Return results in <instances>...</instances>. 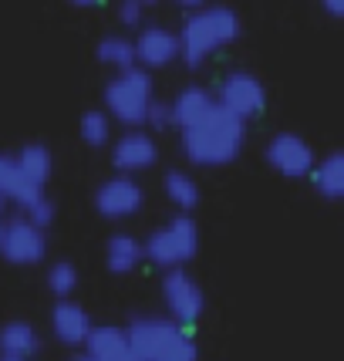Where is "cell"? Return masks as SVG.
I'll return each mask as SVG.
<instances>
[{"label":"cell","instance_id":"5bb4252c","mask_svg":"<svg viewBox=\"0 0 344 361\" xmlns=\"http://www.w3.org/2000/svg\"><path fill=\"white\" fill-rule=\"evenodd\" d=\"M51 328L58 334V341L64 345H85V338H88V331H92V317L85 307H78L75 300L61 298V304L54 307V314H51Z\"/></svg>","mask_w":344,"mask_h":361},{"label":"cell","instance_id":"836d02e7","mask_svg":"<svg viewBox=\"0 0 344 361\" xmlns=\"http://www.w3.org/2000/svg\"><path fill=\"white\" fill-rule=\"evenodd\" d=\"M71 361H94L92 355H78V358H71Z\"/></svg>","mask_w":344,"mask_h":361},{"label":"cell","instance_id":"cb8c5ba5","mask_svg":"<svg viewBox=\"0 0 344 361\" xmlns=\"http://www.w3.org/2000/svg\"><path fill=\"white\" fill-rule=\"evenodd\" d=\"M156 361H196V341L189 338V331H179Z\"/></svg>","mask_w":344,"mask_h":361},{"label":"cell","instance_id":"6da1fadb","mask_svg":"<svg viewBox=\"0 0 344 361\" xmlns=\"http://www.w3.org/2000/svg\"><path fill=\"white\" fill-rule=\"evenodd\" d=\"M243 139H247L243 118H236L226 109L213 105L206 118L183 128V156L192 166H206V169L209 166H226V162H233L240 156Z\"/></svg>","mask_w":344,"mask_h":361},{"label":"cell","instance_id":"7c38bea8","mask_svg":"<svg viewBox=\"0 0 344 361\" xmlns=\"http://www.w3.org/2000/svg\"><path fill=\"white\" fill-rule=\"evenodd\" d=\"M135 47V64L139 68H166L179 58V37L169 27H142V34L132 41Z\"/></svg>","mask_w":344,"mask_h":361},{"label":"cell","instance_id":"8992f818","mask_svg":"<svg viewBox=\"0 0 344 361\" xmlns=\"http://www.w3.org/2000/svg\"><path fill=\"white\" fill-rule=\"evenodd\" d=\"M0 253L17 264V267H31L41 264L47 253V236L41 226H34L24 213L14 220H4V240H0Z\"/></svg>","mask_w":344,"mask_h":361},{"label":"cell","instance_id":"5b68a950","mask_svg":"<svg viewBox=\"0 0 344 361\" xmlns=\"http://www.w3.org/2000/svg\"><path fill=\"white\" fill-rule=\"evenodd\" d=\"M162 300H166L169 321H176L179 328H186V331L203 317V307H206L203 287L192 281L183 267L166 274V281H162Z\"/></svg>","mask_w":344,"mask_h":361},{"label":"cell","instance_id":"d6986e66","mask_svg":"<svg viewBox=\"0 0 344 361\" xmlns=\"http://www.w3.org/2000/svg\"><path fill=\"white\" fill-rule=\"evenodd\" d=\"M14 166L27 176L31 183H37V186H44L47 179H51V152H47V145H37V142H34V145H24L14 156Z\"/></svg>","mask_w":344,"mask_h":361},{"label":"cell","instance_id":"d6a6232c","mask_svg":"<svg viewBox=\"0 0 344 361\" xmlns=\"http://www.w3.org/2000/svg\"><path fill=\"white\" fill-rule=\"evenodd\" d=\"M4 209H7V196L0 192V216H4Z\"/></svg>","mask_w":344,"mask_h":361},{"label":"cell","instance_id":"603a6c76","mask_svg":"<svg viewBox=\"0 0 344 361\" xmlns=\"http://www.w3.org/2000/svg\"><path fill=\"white\" fill-rule=\"evenodd\" d=\"M75 287H78V270H75V264L58 260V264L47 267V290H51V294L68 298V294H75Z\"/></svg>","mask_w":344,"mask_h":361},{"label":"cell","instance_id":"30bf717a","mask_svg":"<svg viewBox=\"0 0 344 361\" xmlns=\"http://www.w3.org/2000/svg\"><path fill=\"white\" fill-rule=\"evenodd\" d=\"M266 162L287 179H300L314 169V149L294 132H281L266 142Z\"/></svg>","mask_w":344,"mask_h":361},{"label":"cell","instance_id":"8fae6325","mask_svg":"<svg viewBox=\"0 0 344 361\" xmlns=\"http://www.w3.org/2000/svg\"><path fill=\"white\" fill-rule=\"evenodd\" d=\"M156 159H159V145L149 132H135L132 128L111 145V162H115V169L122 176L142 173V169L156 166Z\"/></svg>","mask_w":344,"mask_h":361},{"label":"cell","instance_id":"4dcf8cb0","mask_svg":"<svg viewBox=\"0 0 344 361\" xmlns=\"http://www.w3.org/2000/svg\"><path fill=\"white\" fill-rule=\"evenodd\" d=\"M75 7H94V4H102V0H71Z\"/></svg>","mask_w":344,"mask_h":361},{"label":"cell","instance_id":"484cf974","mask_svg":"<svg viewBox=\"0 0 344 361\" xmlns=\"http://www.w3.org/2000/svg\"><path fill=\"white\" fill-rule=\"evenodd\" d=\"M145 122L156 128V132H162V128L172 126V111H169V102H149V111H145Z\"/></svg>","mask_w":344,"mask_h":361},{"label":"cell","instance_id":"7402d4cb","mask_svg":"<svg viewBox=\"0 0 344 361\" xmlns=\"http://www.w3.org/2000/svg\"><path fill=\"white\" fill-rule=\"evenodd\" d=\"M81 139L88 142V145H94V149H102L111 139V118L102 109L85 111L81 115Z\"/></svg>","mask_w":344,"mask_h":361},{"label":"cell","instance_id":"4fadbf2b","mask_svg":"<svg viewBox=\"0 0 344 361\" xmlns=\"http://www.w3.org/2000/svg\"><path fill=\"white\" fill-rule=\"evenodd\" d=\"M85 345L94 361H139L125 341V328H115V324H98V328L92 324Z\"/></svg>","mask_w":344,"mask_h":361},{"label":"cell","instance_id":"ac0fdd59","mask_svg":"<svg viewBox=\"0 0 344 361\" xmlns=\"http://www.w3.org/2000/svg\"><path fill=\"white\" fill-rule=\"evenodd\" d=\"M37 348H41V338H37V331H34L27 321H11V324L0 328V351H4V355L31 358Z\"/></svg>","mask_w":344,"mask_h":361},{"label":"cell","instance_id":"e0dca14e","mask_svg":"<svg viewBox=\"0 0 344 361\" xmlns=\"http://www.w3.org/2000/svg\"><path fill=\"white\" fill-rule=\"evenodd\" d=\"M142 257H145L142 243L128 233H115L105 247V264H109L111 274H132L142 264Z\"/></svg>","mask_w":344,"mask_h":361},{"label":"cell","instance_id":"f1b7e54d","mask_svg":"<svg viewBox=\"0 0 344 361\" xmlns=\"http://www.w3.org/2000/svg\"><path fill=\"white\" fill-rule=\"evenodd\" d=\"M11 166H14V156H4L0 152V183H4V176L11 173Z\"/></svg>","mask_w":344,"mask_h":361},{"label":"cell","instance_id":"52a82bcc","mask_svg":"<svg viewBox=\"0 0 344 361\" xmlns=\"http://www.w3.org/2000/svg\"><path fill=\"white\" fill-rule=\"evenodd\" d=\"M216 105L247 122L266 109V92L260 78H253L250 71H230L216 92Z\"/></svg>","mask_w":344,"mask_h":361},{"label":"cell","instance_id":"d4e9b609","mask_svg":"<svg viewBox=\"0 0 344 361\" xmlns=\"http://www.w3.org/2000/svg\"><path fill=\"white\" fill-rule=\"evenodd\" d=\"M24 216H27L34 226L47 230V226H51V220H54V203H51L47 196H41V200H34V203L24 209Z\"/></svg>","mask_w":344,"mask_h":361},{"label":"cell","instance_id":"d590c367","mask_svg":"<svg viewBox=\"0 0 344 361\" xmlns=\"http://www.w3.org/2000/svg\"><path fill=\"white\" fill-rule=\"evenodd\" d=\"M139 4H142V7H145V4H156V0H139Z\"/></svg>","mask_w":344,"mask_h":361},{"label":"cell","instance_id":"ba28073f","mask_svg":"<svg viewBox=\"0 0 344 361\" xmlns=\"http://www.w3.org/2000/svg\"><path fill=\"white\" fill-rule=\"evenodd\" d=\"M179 331H186V328H179V324L169 321V317L142 314V317H132V321H128L125 341L139 361H156L159 355H162V348L169 345Z\"/></svg>","mask_w":344,"mask_h":361},{"label":"cell","instance_id":"44dd1931","mask_svg":"<svg viewBox=\"0 0 344 361\" xmlns=\"http://www.w3.org/2000/svg\"><path fill=\"white\" fill-rule=\"evenodd\" d=\"M98 61L115 68V71H125L135 64V47L128 37L122 34H111V37H102V44H98Z\"/></svg>","mask_w":344,"mask_h":361},{"label":"cell","instance_id":"277c9868","mask_svg":"<svg viewBox=\"0 0 344 361\" xmlns=\"http://www.w3.org/2000/svg\"><path fill=\"white\" fill-rule=\"evenodd\" d=\"M196 247H199V230H196V223L189 220L186 213H179V216H172L162 230H156L142 243V253L156 267L176 270L196 257Z\"/></svg>","mask_w":344,"mask_h":361},{"label":"cell","instance_id":"9c48e42d","mask_svg":"<svg viewBox=\"0 0 344 361\" xmlns=\"http://www.w3.org/2000/svg\"><path fill=\"white\" fill-rule=\"evenodd\" d=\"M142 203H145V192H142V186L132 176H115L109 183H102L98 192H94L98 213L109 216V220H128V216H135L142 209Z\"/></svg>","mask_w":344,"mask_h":361},{"label":"cell","instance_id":"e575fe53","mask_svg":"<svg viewBox=\"0 0 344 361\" xmlns=\"http://www.w3.org/2000/svg\"><path fill=\"white\" fill-rule=\"evenodd\" d=\"M0 240H4V216H0Z\"/></svg>","mask_w":344,"mask_h":361},{"label":"cell","instance_id":"4316f807","mask_svg":"<svg viewBox=\"0 0 344 361\" xmlns=\"http://www.w3.org/2000/svg\"><path fill=\"white\" fill-rule=\"evenodd\" d=\"M118 20H122L125 27H139L142 24V4L139 0H122V7H118Z\"/></svg>","mask_w":344,"mask_h":361},{"label":"cell","instance_id":"2e32d148","mask_svg":"<svg viewBox=\"0 0 344 361\" xmlns=\"http://www.w3.org/2000/svg\"><path fill=\"white\" fill-rule=\"evenodd\" d=\"M307 176H311L314 189H317L324 200H341L344 196V156L341 152L324 156Z\"/></svg>","mask_w":344,"mask_h":361},{"label":"cell","instance_id":"1f68e13d","mask_svg":"<svg viewBox=\"0 0 344 361\" xmlns=\"http://www.w3.org/2000/svg\"><path fill=\"white\" fill-rule=\"evenodd\" d=\"M0 361H27V358H20V355H4V351H0Z\"/></svg>","mask_w":344,"mask_h":361},{"label":"cell","instance_id":"3957f363","mask_svg":"<svg viewBox=\"0 0 344 361\" xmlns=\"http://www.w3.org/2000/svg\"><path fill=\"white\" fill-rule=\"evenodd\" d=\"M152 102V75L132 64L105 85V115L122 126H142Z\"/></svg>","mask_w":344,"mask_h":361},{"label":"cell","instance_id":"9a60e30c","mask_svg":"<svg viewBox=\"0 0 344 361\" xmlns=\"http://www.w3.org/2000/svg\"><path fill=\"white\" fill-rule=\"evenodd\" d=\"M213 105H216V98L206 92V88H199V85H189V88H183V92L169 102L172 126H179V128L196 126L199 118H206V115H209V109H213Z\"/></svg>","mask_w":344,"mask_h":361},{"label":"cell","instance_id":"83f0119b","mask_svg":"<svg viewBox=\"0 0 344 361\" xmlns=\"http://www.w3.org/2000/svg\"><path fill=\"white\" fill-rule=\"evenodd\" d=\"M321 7H324L331 17H341L344 14V0H321Z\"/></svg>","mask_w":344,"mask_h":361},{"label":"cell","instance_id":"f546056e","mask_svg":"<svg viewBox=\"0 0 344 361\" xmlns=\"http://www.w3.org/2000/svg\"><path fill=\"white\" fill-rule=\"evenodd\" d=\"M179 7H189V11H196V7H203L206 0H176Z\"/></svg>","mask_w":344,"mask_h":361},{"label":"cell","instance_id":"ffe728a7","mask_svg":"<svg viewBox=\"0 0 344 361\" xmlns=\"http://www.w3.org/2000/svg\"><path fill=\"white\" fill-rule=\"evenodd\" d=\"M162 189H166L169 203L179 206L183 213H189L192 206L199 203V186H196V179H192L189 173H183V169H172V173H166Z\"/></svg>","mask_w":344,"mask_h":361},{"label":"cell","instance_id":"7a4b0ae2","mask_svg":"<svg viewBox=\"0 0 344 361\" xmlns=\"http://www.w3.org/2000/svg\"><path fill=\"white\" fill-rule=\"evenodd\" d=\"M179 37V58L189 68H199L206 64L219 47L233 44L240 37V17L230 7H196L186 17Z\"/></svg>","mask_w":344,"mask_h":361}]
</instances>
